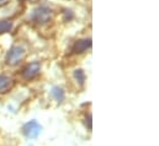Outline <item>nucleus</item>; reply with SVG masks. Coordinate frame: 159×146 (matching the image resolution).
Here are the masks:
<instances>
[{"label":"nucleus","instance_id":"nucleus-4","mask_svg":"<svg viewBox=\"0 0 159 146\" xmlns=\"http://www.w3.org/2000/svg\"><path fill=\"white\" fill-rule=\"evenodd\" d=\"M41 129H42V127L39 124V122H36V120H30V122L26 123V124L24 125V128H22L24 134H25L27 138H30V139H36V138L40 135Z\"/></svg>","mask_w":159,"mask_h":146},{"label":"nucleus","instance_id":"nucleus-9","mask_svg":"<svg viewBox=\"0 0 159 146\" xmlns=\"http://www.w3.org/2000/svg\"><path fill=\"white\" fill-rule=\"evenodd\" d=\"M11 28H12V22L11 21H7V20H1L0 21V35L10 32Z\"/></svg>","mask_w":159,"mask_h":146},{"label":"nucleus","instance_id":"nucleus-12","mask_svg":"<svg viewBox=\"0 0 159 146\" xmlns=\"http://www.w3.org/2000/svg\"><path fill=\"white\" fill-rule=\"evenodd\" d=\"M1 1H4V0H0V2H1Z\"/></svg>","mask_w":159,"mask_h":146},{"label":"nucleus","instance_id":"nucleus-6","mask_svg":"<svg viewBox=\"0 0 159 146\" xmlns=\"http://www.w3.org/2000/svg\"><path fill=\"white\" fill-rule=\"evenodd\" d=\"M12 85V79L9 75L0 74V92L7 91Z\"/></svg>","mask_w":159,"mask_h":146},{"label":"nucleus","instance_id":"nucleus-8","mask_svg":"<svg viewBox=\"0 0 159 146\" xmlns=\"http://www.w3.org/2000/svg\"><path fill=\"white\" fill-rule=\"evenodd\" d=\"M74 79L77 80V82L79 84V86H83L85 84V80H86V75L84 73L83 69H75L74 70Z\"/></svg>","mask_w":159,"mask_h":146},{"label":"nucleus","instance_id":"nucleus-5","mask_svg":"<svg viewBox=\"0 0 159 146\" xmlns=\"http://www.w3.org/2000/svg\"><path fill=\"white\" fill-rule=\"evenodd\" d=\"M91 47V38H84V39H79L74 43L73 45V53L75 54H81L84 53L88 48Z\"/></svg>","mask_w":159,"mask_h":146},{"label":"nucleus","instance_id":"nucleus-3","mask_svg":"<svg viewBox=\"0 0 159 146\" xmlns=\"http://www.w3.org/2000/svg\"><path fill=\"white\" fill-rule=\"evenodd\" d=\"M41 71V64L39 62H32V63H30V64H27L25 68H24V70H22V79H25V80H34L35 77H37V75L40 74Z\"/></svg>","mask_w":159,"mask_h":146},{"label":"nucleus","instance_id":"nucleus-11","mask_svg":"<svg viewBox=\"0 0 159 146\" xmlns=\"http://www.w3.org/2000/svg\"><path fill=\"white\" fill-rule=\"evenodd\" d=\"M21 1H32V0H21Z\"/></svg>","mask_w":159,"mask_h":146},{"label":"nucleus","instance_id":"nucleus-1","mask_svg":"<svg viewBox=\"0 0 159 146\" xmlns=\"http://www.w3.org/2000/svg\"><path fill=\"white\" fill-rule=\"evenodd\" d=\"M25 54H26V49L22 45H19V44L12 45L9 49L7 54H6L5 62L10 67H15V65H17L19 63L22 62V59L25 58Z\"/></svg>","mask_w":159,"mask_h":146},{"label":"nucleus","instance_id":"nucleus-2","mask_svg":"<svg viewBox=\"0 0 159 146\" xmlns=\"http://www.w3.org/2000/svg\"><path fill=\"white\" fill-rule=\"evenodd\" d=\"M52 15H53L52 10L48 6H39L34 10L31 19L34 22H36L39 25H44L52 20Z\"/></svg>","mask_w":159,"mask_h":146},{"label":"nucleus","instance_id":"nucleus-7","mask_svg":"<svg viewBox=\"0 0 159 146\" xmlns=\"http://www.w3.org/2000/svg\"><path fill=\"white\" fill-rule=\"evenodd\" d=\"M51 95H52V97H53L57 102H62V101L66 98V93H64L63 88H62V87H58V86H54V87L52 88Z\"/></svg>","mask_w":159,"mask_h":146},{"label":"nucleus","instance_id":"nucleus-10","mask_svg":"<svg viewBox=\"0 0 159 146\" xmlns=\"http://www.w3.org/2000/svg\"><path fill=\"white\" fill-rule=\"evenodd\" d=\"M74 17V14L70 11V10H66L64 11V20L66 21H69V20H72Z\"/></svg>","mask_w":159,"mask_h":146}]
</instances>
